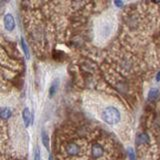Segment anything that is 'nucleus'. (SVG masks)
I'll return each instance as SVG.
<instances>
[{
	"label": "nucleus",
	"instance_id": "obj_15",
	"mask_svg": "<svg viewBox=\"0 0 160 160\" xmlns=\"http://www.w3.org/2000/svg\"><path fill=\"white\" fill-rule=\"evenodd\" d=\"M114 4L116 5V6H118V7H121L122 5H123V2L122 1H115Z\"/></svg>",
	"mask_w": 160,
	"mask_h": 160
},
{
	"label": "nucleus",
	"instance_id": "obj_13",
	"mask_svg": "<svg viewBox=\"0 0 160 160\" xmlns=\"http://www.w3.org/2000/svg\"><path fill=\"white\" fill-rule=\"evenodd\" d=\"M127 154H128V158L129 160H136V157H135V152H134V149L132 147H129L127 150Z\"/></svg>",
	"mask_w": 160,
	"mask_h": 160
},
{
	"label": "nucleus",
	"instance_id": "obj_17",
	"mask_svg": "<svg viewBox=\"0 0 160 160\" xmlns=\"http://www.w3.org/2000/svg\"><path fill=\"white\" fill-rule=\"evenodd\" d=\"M48 160H54V159H53V156H52L51 154L49 155V158H48Z\"/></svg>",
	"mask_w": 160,
	"mask_h": 160
},
{
	"label": "nucleus",
	"instance_id": "obj_14",
	"mask_svg": "<svg viewBox=\"0 0 160 160\" xmlns=\"http://www.w3.org/2000/svg\"><path fill=\"white\" fill-rule=\"evenodd\" d=\"M33 160H41V154H40V151H39V149H38V148L35 149Z\"/></svg>",
	"mask_w": 160,
	"mask_h": 160
},
{
	"label": "nucleus",
	"instance_id": "obj_4",
	"mask_svg": "<svg viewBox=\"0 0 160 160\" xmlns=\"http://www.w3.org/2000/svg\"><path fill=\"white\" fill-rule=\"evenodd\" d=\"M104 153L103 147L99 143H94L91 147V155L94 159H98L100 157H102V155Z\"/></svg>",
	"mask_w": 160,
	"mask_h": 160
},
{
	"label": "nucleus",
	"instance_id": "obj_12",
	"mask_svg": "<svg viewBox=\"0 0 160 160\" xmlns=\"http://www.w3.org/2000/svg\"><path fill=\"white\" fill-rule=\"evenodd\" d=\"M21 47H22V51L25 55V57L26 59H29L30 58V52H29V48L27 46V43L26 41L24 40V38H21Z\"/></svg>",
	"mask_w": 160,
	"mask_h": 160
},
{
	"label": "nucleus",
	"instance_id": "obj_11",
	"mask_svg": "<svg viewBox=\"0 0 160 160\" xmlns=\"http://www.w3.org/2000/svg\"><path fill=\"white\" fill-rule=\"evenodd\" d=\"M159 94H160V92H159L158 88H151L148 92V96H147L148 101H150V102L155 101V100L159 97Z\"/></svg>",
	"mask_w": 160,
	"mask_h": 160
},
{
	"label": "nucleus",
	"instance_id": "obj_1",
	"mask_svg": "<svg viewBox=\"0 0 160 160\" xmlns=\"http://www.w3.org/2000/svg\"><path fill=\"white\" fill-rule=\"evenodd\" d=\"M101 118L106 124L113 126V125H116L120 122V120H121V113H120L117 107L107 106L102 111Z\"/></svg>",
	"mask_w": 160,
	"mask_h": 160
},
{
	"label": "nucleus",
	"instance_id": "obj_5",
	"mask_svg": "<svg viewBox=\"0 0 160 160\" xmlns=\"http://www.w3.org/2000/svg\"><path fill=\"white\" fill-rule=\"evenodd\" d=\"M65 150H66V152L68 155H70V156H76V155L79 154L80 152V148L79 146L74 142H70L66 145V148H65Z\"/></svg>",
	"mask_w": 160,
	"mask_h": 160
},
{
	"label": "nucleus",
	"instance_id": "obj_9",
	"mask_svg": "<svg viewBox=\"0 0 160 160\" xmlns=\"http://www.w3.org/2000/svg\"><path fill=\"white\" fill-rule=\"evenodd\" d=\"M40 136H41V141H42V144L44 145V147L46 148V149H49V142H50L49 134H48V132L44 128L41 129Z\"/></svg>",
	"mask_w": 160,
	"mask_h": 160
},
{
	"label": "nucleus",
	"instance_id": "obj_7",
	"mask_svg": "<svg viewBox=\"0 0 160 160\" xmlns=\"http://www.w3.org/2000/svg\"><path fill=\"white\" fill-rule=\"evenodd\" d=\"M59 84H60V81H59L58 78L54 79L52 81V83L50 84V87H49V90H48V94H49L50 98H52L54 95L57 93L58 88H59Z\"/></svg>",
	"mask_w": 160,
	"mask_h": 160
},
{
	"label": "nucleus",
	"instance_id": "obj_6",
	"mask_svg": "<svg viewBox=\"0 0 160 160\" xmlns=\"http://www.w3.org/2000/svg\"><path fill=\"white\" fill-rule=\"evenodd\" d=\"M22 119H23L25 127H28L30 125V123L32 122V120H31V111H30V109L28 107H25L22 110Z\"/></svg>",
	"mask_w": 160,
	"mask_h": 160
},
{
	"label": "nucleus",
	"instance_id": "obj_10",
	"mask_svg": "<svg viewBox=\"0 0 160 160\" xmlns=\"http://www.w3.org/2000/svg\"><path fill=\"white\" fill-rule=\"evenodd\" d=\"M12 115V111L11 109L7 106H3L1 107V110H0V116L3 120H8Z\"/></svg>",
	"mask_w": 160,
	"mask_h": 160
},
{
	"label": "nucleus",
	"instance_id": "obj_8",
	"mask_svg": "<svg viewBox=\"0 0 160 160\" xmlns=\"http://www.w3.org/2000/svg\"><path fill=\"white\" fill-rule=\"evenodd\" d=\"M150 141L149 135L146 132L139 133L136 137V144L137 145H142V144H148Z\"/></svg>",
	"mask_w": 160,
	"mask_h": 160
},
{
	"label": "nucleus",
	"instance_id": "obj_3",
	"mask_svg": "<svg viewBox=\"0 0 160 160\" xmlns=\"http://www.w3.org/2000/svg\"><path fill=\"white\" fill-rule=\"evenodd\" d=\"M3 26L7 32H12L15 29V20L11 13H6L3 16Z\"/></svg>",
	"mask_w": 160,
	"mask_h": 160
},
{
	"label": "nucleus",
	"instance_id": "obj_16",
	"mask_svg": "<svg viewBox=\"0 0 160 160\" xmlns=\"http://www.w3.org/2000/svg\"><path fill=\"white\" fill-rule=\"evenodd\" d=\"M156 81L157 82H159L160 81V71L157 73V75H156Z\"/></svg>",
	"mask_w": 160,
	"mask_h": 160
},
{
	"label": "nucleus",
	"instance_id": "obj_2",
	"mask_svg": "<svg viewBox=\"0 0 160 160\" xmlns=\"http://www.w3.org/2000/svg\"><path fill=\"white\" fill-rule=\"evenodd\" d=\"M112 31H113V23L111 21H107V20H105L104 22L100 24L98 29L99 35L104 39L108 38L112 34Z\"/></svg>",
	"mask_w": 160,
	"mask_h": 160
}]
</instances>
